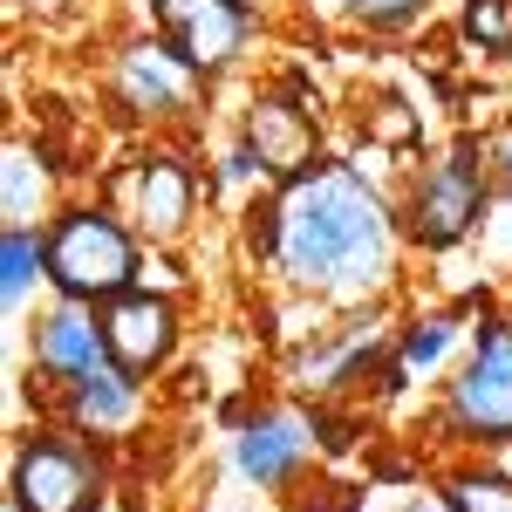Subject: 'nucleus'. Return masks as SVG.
Listing matches in <instances>:
<instances>
[{"label": "nucleus", "instance_id": "obj_19", "mask_svg": "<svg viewBox=\"0 0 512 512\" xmlns=\"http://www.w3.org/2000/svg\"><path fill=\"white\" fill-rule=\"evenodd\" d=\"M417 7H424V0H355V14H362V21H383V28H390V21H410Z\"/></svg>", "mask_w": 512, "mask_h": 512}, {"label": "nucleus", "instance_id": "obj_17", "mask_svg": "<svg viewBox=\"0 0 512 512\" xmlns=\"http://www.w3.org/2000/svg\"><path fill=\"white\" fill-rule=\"evenodd\" d=\"M465 28H472L478 41H492V48H512V14H506V0H472Z\"/></svg>", "mask_w": 512, "mask_h": 512}, {"label": "nucleus", "instance_id": "obj_6", "mask_svg": "<svg viewBox=\"0 0 512 512\" xmlns=\"http://www.w3.org/2000/svg\"><path fill=\"white\" fill-rule=\"evenodd\" d=\"M158 7H164V28H171V41H178V55H185L192 69L233 62L239 41H246L239 0H158Z\"/></svg>", "mask_w": 512, "mask_h": 512}, {"label": "nucleus", "instance_id": "obj_12", "mask_svg": "<svg viewBox=\"0 0 512 512\" xmlns=\"http://www.w3.org/2000/svg\"><path fill=\"white\" fill-rule=\"evenodd\" d=\"M253 151L267 171H301V164L315 158V130L301 110H287V103H260L253 110Z\"/></svg>", "mask_w": 512, "mask_h": 512}, {"label": "nucleus", "instance_id": "obj_13", "mask_svg": "<svg viewBox=\"0 0 512 512\" xmlns=\"http://www.w3.org/2000/svg\"><path fill=\"white\" fill-rule=\"evenodd\" d=\"M76 410H82V424H123L130 417V376H117V369L76 376Z\"/></svg>", "mask_w": 512, "mask_h": 512}, {"label": "nucleus", "instance_id": "obj_5", "mask_svg": "<svg viewBox=\"0 0 512 512\" xmlns=\"http://www.w3.org/2000/svg\"><path fill=\"white\" fill-rule=\"evenodd\" d=\"M478 198H485V178H478L472 151H451L444 164H431L417 178V198H410V226L424 246H451L478 219Z\"/></svg>", "mask_w": 512, "mask_h": 512}, {"label": "nucleus", "instance_id": "obj_16", "mask_svg": "<svg viewBox=\"0 0 512 512\" xmlns=\"http://www.w3.org/2000/svg\"><path fill=\"white\" fill-rule=\"evenodd\" d=\"M451 512H512L506 478H458L451 485Z\"/></svg>", "mask_w": 512, "mask_h": 512}, {"label": "nucleus", "instance_id": "obj_2", "mask_svg": "<svg viewBox=\"0 0 512 512\" xmlns=\"http://www.w3.org/2000/svg\"><path fill=\"white\" fill-rule=\"evenodd\" d=\"M48 274H55V287L69 301H117L123 287H130V274H137V253H130L117 219L76 212L48 239Z\"/></svg>", "mask_w": 512, "mask_h": 512}, {"label": "nucleus", "instance_id": "obj_14", "mask_svg": "<svg viewBox=\"0 0 512 512\" xmlns=\"http://www.w3.org/2000/svg\"><path fill=\"white\" fill-rule=\"evenodd\" d=\"M41 192H48V178L35 185V158L14 151V158H7V226H14V233H28V219L41 212Z\"/></svg>", "mask_w": 512, "mask_h": 512}, {"label": "nucleus", "instance_id": "obj_11", "mask_svg": "<svg viewBox=\"0 0 512 512\" xmlns=\"http://www.w3.org/2000/svg\"><path fill=\"white\" fill-rule=\"evenodd\" d=\"M301 451H308V437H301L294 417H260V424H246V437H239V465H246V478H260V485L287 478L301 465Z\"/></svg>", "mask_w": 512, "mask_h": 512}, {"label": "nucleus", "instance_id": "obj_8", "mask_svg": "<svg viewBox=\"0 0 512 512\" xmlns=\"http://www.w3.org/2000/svg\"><path fill=\"white\" fill-rule=\"evenodd\" d=\"M192 62L185 55H171V48H130L117 69V96L130 110H144V117H164V110H178L185 96H192V76H185Z\"/></svg>", "mask_w": 512, "mask_h": 512}, {"label": "nucleus", "instance_id": "obj_10", "mask_svg": "<svg viewBox=\"0 0 512 512\" xmlns=\"http://www.w3.org/2000/svg\"><path fill=\"white\" fill-rule=\"evenodd\" d=\"M103 328L82 315V308H55V315L41 321V335H35V355H41V369H55V376H89V369H103Z\"/></svg>", "mask_w": 512, "mask_h": 512}, {"label": "nucleus", "instance_id": "obj_4", "mask_svg": "<svg viewBox=\"0 0 512 512\" xmlns=\"http://www.w3.org/2000/svg\"><path fill=\"white\" fill-rule=\"evenodd\" d=\"M451 417L472 437H512V328H485L478 355L451 383Z\"/></svg>", "mask_w": 512, "mask_h": 512}, {"label": "nucleus", "instance_id": "obj_18", "mask_svg": "<svg viewBox=\"0 0 512 512\" xmlns=\"http://www.w3.org/2000/svg\"><path fill=\"white\" fill-rule=\"evenodd\" d=\"M444 342H451V328H444V321L410 328V342H403V369H424V362H437V355H444Z\"/></svg>", "mask_w": 512, "mask_h": 512}, {"label": "nucleus", "instance_id": "obj_7", "mask_svg": "<svg viewBox=\"0 0 512 512\" xmlns=\"http://www.w3.org/2000/svg\"><path fill=\"white\" fill-rule=\"evenodd\" d=\"M103 342H110L123 376H144L151 362L171 355V308L151 294H117L110 315H103Z\"/></svg>", "mask_w": 512, "mask_h": 512}, {"label": "nucleus", "instance_id": "obj_1", "mask_svg": "<svg viewBox=\"0 0 512 512\" xmlns=\"http://www.w3.org/2000/svg\"><path fill=\"white\" fill-rule=\"evenodd\" d=\"M274 253L294 280L362 287L390 267V219L349 171H301L274 212Z\"/></svg>", "mask_w": 512, "mask_h": 512}, {"label": "nucleus", "instance_id": "obj_3", "mask_svg": "<svg viewBox=\"0 0 512 512\" xmlns=\"http://www.w3.org/2000/svg\"><path fill=\"white\" fill-rule=\"evenodd\" d=\"M14 506L21 512H89L96 506V458L76 437H35L14 465Z\"/></svg>", "mask_w": 512, "mask_h": 512}, {"label": "nucleus", "instance_id": "obj_9", "mask_svg": "<svg viewBox=\"0 0 512 512\" xmlns=\"http://www.w3.org/2000/svg\"><path fill=\"white\" fill-rule=\"evenodd\" d=\"M130 198H137V226H144L151 239L185 233V219H192V178H185L171 158L137 164V185H130Z\"/></svg>", "mask_w": 512, "mask_h": 512}, {"label": "nucleus", "instance_id": "obj_21", "mask_svg": "<svg viewBox=\"0 0 512 512\" xmlns=\"http://www.w3.org/2000/svg\"><path fill=\"white\" fill-rule=\"evenodd\" d=\"M499 151H506V164H512V130H506V144H499Z\"/></svg>", "mask_w": 512, "mask_h": 512}, {"label": "nucleus", "instance_id": "obj_20", "mask_svg": "<svg viewBox=\"0 0 512 512\" xmlns=\"http://www.w3.org/2000/svg\"><path fill=\"white\" fill-rule=\"evenodd\" d=\"M403 512H444V506H424V499H417V506H403Z\"/></svg>", "mask_w": 512, "mask_h": 512}, {"label": "nucleus", "instance_id": "obj_15", "mask_svg": "<svg viewBox=\"0 0 512 512\" xmlns=\"http://www.w3.org/2000/svg\"><path fill=\"white\" fill-rule=\"evenodd\" d=\"M0 267H7V274H0L7 301H21V294H28V280L41 274V239H35V233H14V226H7V260H0Z\"/></svg>", "mask_w": 512, "mask_h": 512}]
</instances>
